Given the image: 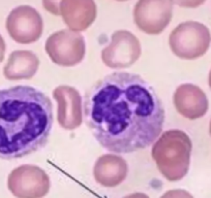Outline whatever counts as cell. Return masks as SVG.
<instances>
[{
  "instance_id": "cell-10",
  "label": "cell",
  "mask_w": 211,
  "mask_h": 198,
  "mask_svg": "<svg viewBox=\"0 0 211 198\" xmlns=\"http://www.w3.org/2000/svg\"><path fill=\"white\" fill-rule=\"evenodd\" d=\"M57 101V121L65 130H74L81 126L83 121L82 97L79 91L70 86H59L53 91Z\"/></svg>"
},
{
  "instance_id": "cell-18",
  "label": "cell",
  "mask_w": 211,
  "mask_h": 198,
  "mask_svg": "<svg viewBox=\"0 0 211 198\" xmlns=\"http://www.w3.org/2000/svg\"><path fill=\"white\" fill-rule=\"evenodd\" d=\"M5 50H6V46L5 42H4L3 37L0 34V63L3 61L4 59V54H5Z\"/></svg>"
},
{
  "instance_id": "cell-13",
  "label": "cell",
  "mask_w": 211,
  "mask_h": 198,
  "mask_svg": "<svg viewBox=\"0 0 211 198\" xmlns=\"http://www.w3.org/2000/svg\"><path fill=\"white\" fill-rule=\"evenodd\" d=\"M129 172L127 163L122 157L105 154L97 158L93 167V175L97 184L106 188H114L124 182Z\"/></svg>"
},
{
  "instance_id": "cell-14",
  "label": "cell",
  "mask_w": 211,
  "mask_h": 198,
  "mask_svg": "<svg viewBox=\"0 0 211 198\" xmlns=\"http://www.w3.org/2000/svg\"><path fill=\"white\" fill-rule=\"evenodd\" d=\"M39 66V60L33 52L19 50L9 55L3 74L9 81L29 80L35 76Z\"/></svg>"
},
{
  "instance_id": "cell-8",
  "label": "cell",
  "mask_w": 211,
  "mask_h": 198,
  "mask_svg": "<svg viewBox=\"0 0 211 198\" xmlns=\"http://www.w3.org/2000/svg\"><path fill=\"white\" fill-rule=\"evenodd\" d=\"M173 17L172 0H139L134 8V21L141 31L160 34Z\"/></svg>"
},
{
  "instance_id": "cell-5",
  "label": "cell",
  "mask_w": 211,
  "mask_h": 198,
  "mask_svg": "<svg viewBox=\"0 0 211 198\" xmlns=\"http://www.w3.org/2000/svg\"><path fill=\"white\" fill-rule=\"evenodd\" d=\"M45 50L53 63L58 66L70 67L83 61L86 44L81 33L70 29H62L48 37Z\"/></svg>"
},
{
  "instance_id": "cell-2",
  "label": "cell",
  "mask_w": 211,
  "mask_h": 198,
  "mask_svg": "<svg viewBox=\"0 0 211 198\" xmlns=\"http://www.w3.org/2000/svg\"><path fill=\"white\" fill-rule=\"evenodd\" d=\"M53 104L30 86L0 90V159H19L44 149L49 141Z\"/></svg>"
},
{
  "instance_id": "cell-20",
  "label": "cell",
  "mask_w": 211,
  "mask_h": 198,
  "mask_svg": "<svg viewBox=\"0 0 211 198\" xmlns=\"http://www.w3.org/2000/svg\"><path fill=\"white\" fill-rule=\"evenodd\" d=\"M208 84H209V87L211 89V69H210V72H209V76H208Z\"/></svg>"
},
{
  "instance_id": "cell-6",
  "label": "cell",
  "mask_w": 211,
  "mask_h": 198,
  "mask_svg": "<svg viewBox=\"0 0 211 198\" xmlns=\"http://www.w3.org/2000/svg\"><path fill=\"white\" fill-rule=\"evenodd\" d=\"M50 187L49 175L36 165H21L7 177V188L16 198H44Z\"/></svg>"
},
{
  "instance_id": "cell-22",
  "label": "cell",
  "mask_w": 211,
  "mask_h": 198,
  "mask_svg": "<svg viewBox=\"0 0 211 198\" xmlns=\"http://www.w3.org/2000/svg\"><path fill=\"white\" fill-rule=\"evenodd\" d=\"M117 1H127V0H117Z\"/></svg>"
},
{
  "instance_id": "cell-16",
  "label": "cell",
  "mask_w": 211,
  "mask_h": 198,
  "mask_svg": "<svg viewBox=\"0 0 211 198\" xmlns=\"http://www.w3.org/2000/svg\"><path fill=\"white\" fill-rule=\"evenodd\" d=\"M61 0H42V5L45 9L49 11L50 14L54 16H60L59 11V3Z\"/></svg>"
},
{
  "instance_id": "cell-21",
  "label": "cell",
  "mask_w": 211,
  "mask_h": 198,
  "mask_svg": "<svg viewBox=\"0 0 211 198\" xmlns=\"http://www.w3.org/2000/svg\"><path fill=\"white\" fill-rule=\"evenodd\" d=\"M209 132H210V135H211V121H210V128H209Z\"/></svg>"
},
{
  "instance_id": "cell-19",
  "label": "cell",
  "mask_w": 211,
  "mask_h": 198,
  "mask_svg": "<svg viewBox=\"0 0 211 198\" xmlns=\"http://www.w3.org/2000/svg\"><path fill=\"white\" fill-rule=\"evenodd\" d=\"M123 198H149L147 194L142 192H136V193H132V194H129L126 196H124Z\"/></svg>"
},
{
  "instance_id": "cell-1",
  "label": "cell",
  "mask_w": 211,
  "mask_h": 198,
  "mask_svg": "<svg viewBox=\"0 0 211 198\" xmlns=\"http://www.w3.org/2000/svg\"><path fill=\"white\" fill-rule=\"evenodd\" d=\"M84 118L102 148L129 154L151 146L159 137L165 109L155 90L142 76L114 72L86 92Z\"/></svg>"
},
{
  "instance_id": "cell-4",
  "label": "cell",
  "mask_w": 211,
  "mask_h": 198,
  "mask_svg": "<svg viewBox=\"0 0 211 198\" xmlns=\"http://www.w3.org/2000/svg\"><path fill=\"white\" fill-rule=\"evenodd\" d=\"M169 44L175 56L183 60H195L204 56L211 44V33L204 24L187 21L171 32Z\"/></svg>"
},
{
  "instance_id": "cell-3",
  "label": "cell",
  "mask_w": 211,
  "mask_h": 198,
  "mask_svg": "<svg viewBox=\"0 0 211 198\" xmlns=\"http://www.w3.org/2000/svg\"><path fill=\"white\" fill-rule=\"evenodd\" d=\"M192 149L189 136L182 130L172 129L155 140L151 155L162 177L170 182H178L188 172Z\"/></svg>"
},
{
  "instance_id": "cell-9",
  "label": "cell",
  "mask_w": 211,
  "mask_h": 198,
  "mask_svg": "<svg viewBox=\"0 0 211 198\" xmlns=\"http://www.w3.org/2000/svg\"><path fill=\"white\" fill-rule=\"evenodd\" d=\"M6 30L18 44H33L41 38L44 22L39 12L30 5H20L9 12Z\"/></svg>"
},
{
  "instance_id": "cell-12",
  "label": "cell",
  "mask_w": 211,
  "mask_h": 198,
  "mask_svg": "<svg viewBox=\"0 0 211 198\" xmlns=\"http://www.w3.org/2000/svg\"><path fill=\"white\" fill-rule=\"evenodd\" d=\"M59 11L65 25L75 32L89 28L97 16L94 0H61Z\"/></svg>"
},
{
  "instance_id": "cell-17",
  "label": "cell",
  "mask_w": 211,
  "mask_h": 198,
  "mask_svg": "<svg viewBox=\"0 0 211 198\" xmlns=\"http://www.w3.org/2000/svg\"><path fill=\"white\" fill-rule=\"evenodd\" d=\"M206 0H172L173 3L177 4L178 6L186 7V8H196L202 5Z\"/></svg>"
},
{
  "instance_id": "cell-7",
  "label": "cell",
  "mask_w": 211,
  "mask_h": 198,
  "mask_svg": "<svg viewBox=\"0 0 211 198\" xmlns=\"http://www.w3.org/2000/svg\"><path fill=\"white\" fill-rule=\"evenodd\" d=\"M140 41L127 30H117L111 41L102 51V60L112 69H123L132 66L141 56Z\"/></svg>"
},
{
  "instance_id": "cell-11",
  "label": "cell",
  "mask_w": 211,
  "mask_h": 198,
  "mask_svg": "<svg viewBox=\"0 0 211 198\" xmlns=\"http://www.w3.org/2000/svg\"><path fill=\"white\" fill-rule=\"evenodd\" d=\"M175 109L188 120H197L204 117L209 107L205 92L193 84H182L176 89L173 96Z\"/></svg>"
},
{
  "instance_id": "cell-15",
  "label": "cell",
  "mask_w": 211,
  "mask_h": 198,
  "mask_svg": "<svg viewBox=\"0 0 211 198\" xmlns=\"http://www.w3.org/2000/svg\"><path fill=\"white\" fill-rule=\"evenodd\" d=\"M160 198H193L189 192L183 189H173L169 190L160 196Z\"/></svg>"
}]
</instances>
